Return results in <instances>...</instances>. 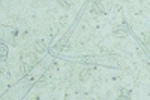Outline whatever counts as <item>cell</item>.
<instances>
[{"label": "cell", "mask_w": 150, "mask_h": 100, "mask_svg": "<svg viewBox=\"0 0 150 100\" xmlns=\"http://www.w3.org/2000/svg\"><path fill=\"white\" fill-rule=\"evenodd\" d=\"M92 12H93V14H96V15L104 14V12H105V8H104L102 2H99V0H95V2L92 3Z\"/></svg>", "instance_id": "6da1fadb"}, {"label": "cell", "mask_w": 150, "mask_h": 100, "mask_svg": "<svg viewBox=\"0 0 150 100\" xmlns=\"http://www.w3.org/2000/svg\"><path fill=\"white\" fill-rule=\"evenodd\" d=\"M23 61H27L29 64H32V66H36L38 64V58H36V55L35 54H30V52H27V54H23Z\"/></svg>", "instance_id": "7a4b0ae2"}, {"label": "cell", "mask_w": 150, "mask_h": 100, "mask_svg": "<svg viewBox=\"0 0 150 100\" xmlns=\"http://www.w3.org/2000/svg\"><path fill=\"white\" fill-rule=\"evenodd\" d=\"M90 76H92V69H90V67H86V69H83L81 73H80V81H81V82H86V81L90 79Z\"/></svg>", "instance_id": "3957f363"}, {"label": "cell", "mask_w": 150, "mask_h": 100, "mask_svg": "<svg viewBox=\"0 0 150 100\" xmlns=\"http://www.w3.org/2000/svg\"><path fill=\"white\" fill-rule=\"evenodd\" d=\"M32 67H33V66H32V64H29L27 61H23V60L20 61V70H21V73H23V75H29V73H30V70H32Z\"/></svg>", "instance_id": "277c9868"}, {"label": "cell", "mask_w": 150, "mask_h": 100, "mask_svg": "<svg viewBox=\"0 0 150 100\" xmlns=\"http://www.w3.org/2000/svg\"><path fill=\"white\" fill-rule=\"evenodd\" d=\"M35 49H36V51L38 52H45L47 51V43L44 42V41H41V39H38L36 42H35Z\"/></svg>", "instance_id": "5b68a950"}, {"label": "cell", "mask_w": 150, "mask_h": 100, "mask_svg": "<svg viewBox=\"0 0 150 100\" xmlns=\"http://www.w3.org/2000/svg\"><path fill=\"white\" fill-rule=\"evenodd\" d=\"M112 36H116V37H126L128 36V30L125 29V27H119V29H114V31H112Z\"/></svg>", "instance_id": "8992f818"}, {"label": "cell", "mask_w": 150, "mask_h": 100, "mask_svg": "<svg viewBox=\"0 0 150 100\" xmlns=\"http://www.w3.org/2000/svg\"><path fill=\"white\" fill-rule=\"evenodd\" d=\"M129 97H131V90H126V88L119 90V99H129Z\"/></svg>", "instance_id": "52a82bcc"}, {"label": "cell", "mask_w": 150, "mask_h": 100, "mask_svg": "<svg viewBox=\"0 0 150 100\" xmlns=\"http://www.w3.org/2000/svg\"><path fill=\"white\" fill-rule=\"evenodd\" d=\"M143 42L146 46H150V33H144L143 34Z\"/></svg>", "instance_id": "ba28073f"}, {"label": "cell", "mask_w": 150, "mask_h": 100, "mask_svg": "<svg viewBox=\"0 0 150 100\" xmlns=\"http://www.w3.org/2000/svg\"><path fill=\"white\" fill-rule=\"evenodd\" d=\"M57 2H59L60 6H63V8H66V9L71 8V2H69V0H57Z\"/></svg>", "instance_id": "9c48e42d"}, {"label": "cell", "mask_w": 150, "mask_h": 100, "mask_svg": "<svg viewBox=\"0 0 150 100\" xmlns=\"http://www.w3.org/2000/svg\"><path fill=\"white\" fill-rule=\"evenodd\" d=\"M66 21H68V17H66V15H63V17L60 18V26H62V27H65V26H66V24H65Z\"/></svg>", "instance_id": "30bf717a"}, {"label": "cell", "mask_w": 150, "mask_h": 100, "mask_svg": "<svg viewBox=\"0 0 150 100\" xmlns=\"http://www.w3.org/2000/svg\"><path fill=\"white\" fill-rule=\"evenodd\" d=\"M36 87H45V81H38Z\"/></svg>", "instance_id": "8fae6325"}]
</instances>
